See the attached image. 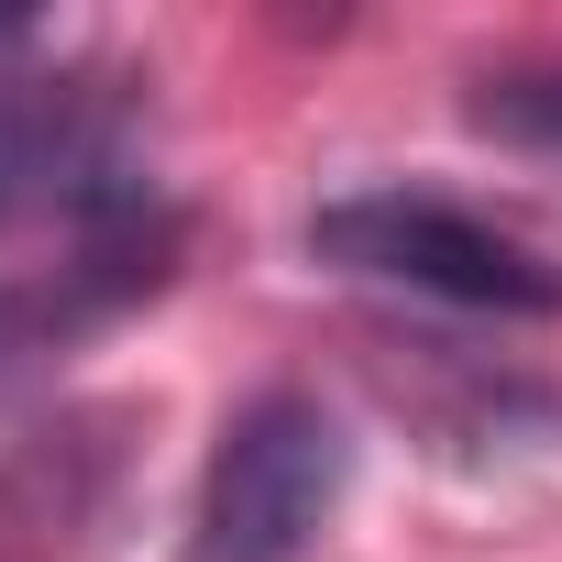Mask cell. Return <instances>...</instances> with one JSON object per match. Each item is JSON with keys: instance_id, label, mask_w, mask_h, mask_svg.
<instances>
[{"instance_id": "8992f818", "label": "cell", "mask_w": 562, "mask_h": 562, "mask_svg": "<svg viewBox=\"0 0 562 562\" xmlns=\"http://www.w3.org/2000/svg\"><path fill=\"white\" fill-rule=\"evenodd\" d=\"M463 122L485 144H518V155H551L562 166V67H496L463 89Z\"/></svg>"}, {"instance_id": "7a4b0ae2", "label": "cell", "mask_w": 562, "mask_h": 562, "mask_svg": "<svg viewBox=\"0 0 562 562\" xmlns=\"http://www.w3.org/2000/svg\"><path fill=\"white\" fill-rule=\"evenodd\" d=\"M310 254H331L353 276H386V288H419V299H452V310H496V321H551L562 310V276L529 243L485 232L452 199H408V188L331 199L310 221Z\"/></svg>"}, {"instance_id": "277c9868", "label": "cell", "mask_w": 562, "mask_h": 562, "mask_svg": "<svg viewBox=\"0 0 562 562\" xmlns=\"http://www.w3.org/2000/svg\"><path fill=\"white\" fill-rule=\"evenodd\" d=\"M122 485V408H67L0 463V562H78Z\"/></svg>"}, {"instance_id": "5b68a950", "label": "cell", "mask_w": 562, "mask_h": 562, "mask_svg": "<svg viewBox=\"0 0 562 562\" xmlns=\"http://www.w3.org/2000/svg\"><path fill=\"white\" fill-rule=\"evenodd\" d=\"M122 78H34L0 89V221L34 199H100V177L122 166Z\"/></svg>"}, {"instance_id": "3957f363", "label": "cell", "mask_w": 562, "mask_h": 562, "mask_svg": "<svg viewBox=\"0 0 562 562\" xmlns=\"http://www.w3.org/2000/svg\"><path fill=\"white\" fill-rule=\"evenodd\" d=\"M166 254H177V221L166 210H111L67 265L0 276V408H12L23 386H45L67 342H89L100 321H122L133 299H155L166 288Z\"/></svg>"}, {"instance_id": "6da1fadb", "label": "cell", "mask_w": 562, "mask_h": 562, "mask_svg": "<svg viewBox=\"0 0 562 562\" xmlns=\"http://www.w3.org/2000/svg\"><path fill=\"white\" fill-rule=\"evenodd\" d=\"M342 474H353V441L310 386L243 397L221 452H210V474H199L188 562H310V540L342 507Z\"/></svg>"}]
</instances>
